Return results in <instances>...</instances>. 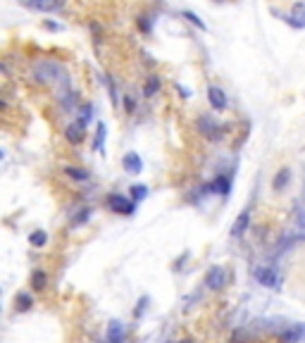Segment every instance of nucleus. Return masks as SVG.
<instances>
[{
    "label": "nucleus",
    "instance_id": "nucleus-1",
    "mask_svg": "<svg viewBox=\"0 0 305 343\" xmlns=\"http://www.w3.org/2000/svg\"><path fill=\"white\" fill-rule=\"evenodd\" d=\"M31 76L41 86H57V93L70 91L72 83L70 72L64 69L62 62L57 60H34L31 62Z\"/></svg>",
    "mask_w": 305,
    "mask_h": 343
},
{
    "label": "nucleus",
    "instance_id": "nucleus-2",
    "mask_svg": "<svg viewBox=\"0 0 305 343\" xmlns=\"http://www.w3.org/2000/svg\"><path fill=\"white\" fill-rule=\"evenodd\" d=\"M255 282L265 288L279 291L281 284H284V274L277 267H255Z\"/></svg>",
    "mask_w": 305,
    "mask_h": 343
},
{
    "label": "nucleus",
    "instance_id": "nucleus-3",
    "mask_svg": "<svg viewBox=\"0 0 305 343\" xmlns=\"http://www.w3.org/2000/svg\"><path fill=\"white\" fill-rule=\"evenodd\" d=\"M195 126H198V134H203V136L210 138V141H220V138L224 136V126L217 122L215 117H210V115H201V117H198Z\"/></svg>",
    "mask_w": 305,
    "mask_h": 343
},
{
    "label": "nucleus",
    "instance_id": "nucleus-4",
    "mask_svg": "<svg viewBox=\"0 0 305 343\" xmlns=\"http://www.w3.org/2000/svg\"><path fill=\"white\" fill-rule=\"evenodd\" d=\"M107 205H110L112 212L126 215V217L136 212V200L126 198V196H122V193H110V196H107Z\"/></svg>",
    "mask_w": 305,
    "mask_h": 343
},
{
    "label": "nucleus",
    "instance_id": "nucleus-5",
    "mask_svg": "<svg viewBox=\"0 0 305 343\" xmlns=\"http://www.w3.org/2000/svg\"><path fill=\"white\" fill-rule=\"evenodd\" d=\"M274 14H279L277 10H274ZM281 19L289 24V27L293 29H305V0H298V3H293L291 12L289 14H279Z\"/></svg>",
    "mask_w": 305,
    "mask_h": 343
},
{
    "label": "nucleus",
    "instance_id": "nucleus-6",
    "mask_svg": "<svg viewBox=\"0 0 305 343\" xmlns=\"http://www.w3.org/2000/svg\"><path fill=\"white\" fill-rule=\"evenodd\" d=\"M208 103L210 108L215 112H224L229 108V98L227 93H224L222 86H217V83H210L208 86Z\"/></svg>",
    "mask_w": 305,
    "mask_h": 343
},
{
    "label": "nucleus",
    "instance_id": "nucleus-7",
    "mask_svg": "<svg viewBox=\"0 0 305 343\" xmlns=\"http://www.w3.org/2000/svg\"><path fill=\"white\" fill-rule=\"evenodd\" d=\"M205 286L210 291H222L227 286V269L220 267V265H212L208 269V274H205Z\"/></svg>",
    "mask_w": 305,
    "mask_h": 343
},
{
    "label": "nucleus",
    "instance_id": "nucleus-8",
    "mask_svg": "<svg viewBox=\"0 0 305 343\" xmlns=\"http://www.w3.org/2000/svg\"><path fill=\"white\" fill-rule=\"evenodd\" d=\"M21 3L36 12H60L64 7V0H21Z\"/></svg>",
    "mask_w": 305,
    "mask_h": 343
},
{
    "label": "nucleus",
    "instance_id": "nucleus-9",
    "mask_svg": "<svg viewBox=\"0 0 305 343\" xmlns=\"http://www.w3.org/2000/svg\"><path fill=\"white\" fill-rule=\"evenodd\" d=\"M281 343H300L305 341V324L303 322H296V324H289L281 334H279Z\"/></svg>",
    "mask_w": 305,
    "mask_h": 343
},
{
    "label": "nucleus",
    "instance_id": "nucleus-10",
    "mask_svg": "<svg viewBox=\"0 0 305 343\" xmlns=\"http://www.w3.org/2000/svg\"><path fill=\"white\" fill-rule=\"evenodd\" d=\"M122 169L126 172V174H141L143 172V160H141L139 153H126L124 158H122Z\"/></svg>",
    "mask_w": 305,
    "mask_h": 343
},
{
    "label": "nucleus",
    "instance_id": "nucleus-11",
    "mask_svg": "<svg viewBox=\"0 0 305 343\" xmlns=\"http://www.w3.org/2000/svg\"><path fill=\"white\" fill-rule=\"evenodd\" d=\"M248 227H250V207H246V210L234 220V224H231V236H234V239H241L243 233L248 231Z\"/></svg>",
    "mask_w": 305,
    "mask_h": 343
},
{
    "label": "nucleus",
    "instance_id": "nucleus-12",
    "mask_svg": "<svg viewBox=\"0 0 305 343\" xmlns=\"http://www.w3.org/2000/svg\"><path fill=\"white\" fill-rule=\"evenodd\" d=\"M205 193H220V196H229V193H231V181H229L224 174H220L215 181H210V184L205 186Z\"/></svg>",
    "mask_w": 305,
    "mask_h": 343
},
{
    "label": "nucleus",
    "instance_id": "nucleus-13",
    "mask_svg": "<svg viewBox=\"0 0 305 343\" xmlns=\"http://www.w3.org/2000/svg\"><path fill=\"white\" fill-rule=\"evenodd\" d=\"M289 184H291V169H289V167H281V169H277V174H274V179H272V191L281 193Z\"/></svg>",
    "mask_w": 305,
    "mask_h": 343
},
{
    "label": "nucleus",
    "instance_id": "nucleus-14",
    "mask_svg": "<svg viewBox=\"0 0 305 343\" xmlns=\"http://www.w3.org/2000/svg\"><path fill=\"white\" fill-rule=\"evenodd\" d=\"M64 138H67L70 143H81L83 138H86V126H83V124H79V122L70 124V126L64 129Z\"/></svg>",
    "mask_w": 305,
    "mask_h": 343
},
{
    "label": "nucleus",
    "instance_id": "nucleus-15",
    "mask_svg": "<svg viewBox=\"0 0 305 343\" xmlns=\"http://www.w3.org/2000/svg\"><path fill=\"white\" fill-rule=\"evenodd\" d=\"M160 91H162V79H160V74H150L146 79V83H143V98L158 96Z\"/></svg>",
    "mask_w": 305,
    "mask_h": 343
},
{
    "label": "nucleus",
    "instance_id": "nucleus-16",
    "mask_svg": "<svg viewBox=\"0 0 305 343\" xmlns=\"http://www.w3.org/2000/svg\"><path fill=\"white\" fill-rule=\"evenodd\" d=\"M107 341H110V343H122V341H124V324L119 322V319L110 322V327H107Z\"/></svg>",
    "mask_w": 305,
    "mask_h": 343
},
{
    "label": "nucleus",
    "instance_id": "nucleus-17",
    "mask_svg": "<svg viewBox=\"0 0 305 343\" xmlns=\"http://www.w3.org/2000/svg\"><path fill=\"white\" fill-rule=\"evenodd\" d=\"M105 138H107V126H105V122H98L96 138H93V151L96 153H105Z\"/></svg>",
    "mask_w": 305,
    "mask_h": 343
},
{
    "label": "nucleus",
    "instance_id": "nucleus-18",
    "mask_svg": "<svg viewBox=\"0 0 305 343\" xmlns=\"http://www.w3.org/2000/svg\"><path fill=\"white\" fill-rule=\"evenodd\" d=\"M64 174L74 181H89L91 179V172H86L83 167H76V165H67L64 167Z\"/></svg>",
    "mask_w": 305,
    "mask_h": 343
},
{
    "label": "nucleus",
    "instance_id": "nucleus-19",
    "mask_svg": "<svg viewBox=\"0 0 305 343\" xmlns=\"http://www.w3.org/2000/svg\"><path fill=\"white\" fill-rule=\"evenodd\" d=\"M181 17H184V19H186L188 24H193V27L198 29V31H208V24H205V22H203L195 12H191V10H181Z\"/></svg>",
    "mask_w": 305,
    "mask_h": 343
},
{
    "label": "nucleus",
    "instance_id": "nucleus-20",
    "mask_svg": "<svg viewBox=\"0 0 305 343\" xmlns=\"http://www.w3.org/2000/svg\"><path fill=\"white\" fill-rule=\"evenodd\" d=\"M76 115H79V119H76V122L83 124V126H89L91 119H93V103H83L81 108H79V112H76Z\"/></svg>",
    "mask_w": 305,
    "mask_h": 343
},
{
    "label": "nucleus",
    "instance_id": "nucleus-21",
    "mask_svg": "<svg viewBox=\"0 0 305 343\" xmlns=\"http://www.w3.org/2000/svg\"><path fill=\"white\" fill-rule=\"evenodd\" d=\"M29 243L34 248H43L46 243H48V233L43 231V229H36V231L29 233Z\"/></svg>",
    "mask_w": 305,
    "mask_h": 343
},
{
    "label": "nucleus",
    "instance_id": "nucleus-22",
    "mask_svg": "<svg viewBox=\"0 0 305 343\" xmlns=\"http://www.w3.org/2000/svg\"><path fill=\"white\" fill-rule=\"evenodd\" d=\"M129 196H132V200H136V203L146 200L148 198V186L146 184H134L132 188H129Z\"/></svg>",
    "mask_w": 305,
    "mask_h": 343
},
{
    "label": "nucleus",
    "instance_id": "nucleus-23",
    "mask_svg": "<svg viewBox=\"0 0 305 343\" xmlns=\"http://www.w3.org/2000/svg\"><path fill=\"white\" fill-rule=\"evenodd\" d=\"M46 284H48V276H46V272H43V269L34 272V276H31V288H34V291H41V288H46Z\"/></svg>",
    "mask_w": 305,
    "mask_h": 343
},
{
    "label": "nucleus",
    "instance_id": "nucleus-24",
    "mask_svg": "<svg viewBox=\"0 0 305 343\" xmlns=\"http://www.w3.org/2000/svg\"><path fill=\"white\" fill-rule=\"evenodd\" d=\"M136 24H139L141 34H150V31H152V19L148 17V14H141L139 19H136Z\"/></svg>",
    "mask_w": 305,
    "mask_h": 343
},
{
    "label": "nucleus",
    "instance_id": "nucleus-25",
    "mask_svg": "<svg viewBox=\"0 0 305 343\" xmlns=\"http://www.w3.org/2000/svg\"><path fill=\"white\" fill-rule=\"evenodd\" d=\"M31 305H34V298H31L29 293H19V295H17V310H21V312H24V310H29Z\"/></svg>",
    "mask_w": 305,
    "mask_h": 343
},
{
    "label": "nucleus",
    "instance_id": "nucleus-26",
    "mask_svg": "<svg viewBox=\"0 0 305 343\" xmlns=\"http://www.w3.org/2000/svg\"><path fill=\"white\" fill-rule=\"evenodd\" d=\"M107 89H110V100H112V105L117 108V105H119V91H117V83L112 81L110 76H107Z\"/></svg>",
    "mask_w": 305,
    "mask_h": 343
},
{
    "label": "nucleus",
    "instance_id": "nucleus-27",
    "mask_svg": "<svg viewBox=\"0 0 305 343\" xmlns=\"http://www.w3.org/2000/svg\"><path fill=\"white\" fill-rule=\"evenodd\" d=\"M146 308H148V295H141V298H139V305H136V310H134V317H143Z\"/></svg>",
    "mask_w": 305,
    "mask_h": 343
},
{
    "label": "nucleus",
    "instance_id": "nucleus-28",
    "mask_svg": "<svg viewBox=\"0 0 305 343\" xmlns=\"http://www.w3.org/2000/svg\"><path fill=\"white\" fill-rule=\"evenodd\" d=\"M124 110H126V115H134V112H136V100H134V96H124Z\"/></svg>",
    "mask_w": 305,
    "mask_h": 343
},
{
    "label": "nucleus",
    "instance_id": "nucleus-29",
    "mask_svg": "<svg viewBox=\"0 0 305 343\" xmlns=\"http://www.w3.org/2000/svg\"><path fill=\"white\" fill-rule=\"evenodd\" d=\"M43 27L48 31H62V24H57V22H43Z\"/></svg>",
    "mask_w": 305,
    "mask_h": 343
},
{
    "label": "nucleus",
    "instance_id": "nucleus-30",
    "mask_svg": "<svg viewBox=\"0 0 305 343\" xmlns=\"http://www.w3.org/2000/svg\"><path fill=\"white\" fill-rule=\"evenodd\" d=\"M89 215H91V210H89V207H83V212L79 215V217H74V224H81V222H86V220H89Z\"/></svg>",
    "mask_w": 305,
    "mask_h": 343
},
{
    "label": "nucleus",
    "instance_id": "nucleus-31",
    "mask_svg": "<svg viewBox=\"0 0 305 343\" xmlns=\"http://www.w3.org/2000/svg\"><path fill=\"white\" fill-rule=\"evenodd\" d=\"M177 91L181 93V98H191V96H193V91L186 89V86H181V83H177Z\"/></svg>",
    "mask_w": 305,
    "mask_h": 343
},
{
    "label": "nucleus",
    "instance_id": "nucleus-32",
    "mask_svg": "<svg viewBox=\"0 0 305 343\" xmlns=\"http://www.w3.org/2000/svg\"><path fill=\"white\" fill-rule=\"evenodd\" d=\"M179 343H193V338H184V341H179Z\"/></svg>",
    "mask_w": 305,
    "mask_h": 343
},
{
    "label": "nucleus",
    "instance_id": "nucleus-33",
    "mask_svg": "<svg viewBox=\"0 0 305 343\" xmlns=\"http://www.w3.org/2000/svg\"><path fill=\"white\" fill-rule=\"evenodd\" d=\"M165 343H172V341H165Z\"/></svg>",
    "mask_w": 305,
    "mask_h": 343
},
{
    "label": "nucleus",
    "instance_id": "nucleus-34",
    "mask_svg": "<svg viewBox=\"0 0 305 343\" xmlns=\"http://www.w3.org/2000/svg\"><path fill=\"white\" fill-rule=\"evenodd\" d=\"M217 3H222V0H217Z\"/></svg>",
    "mask_w": 305,
    "mask_h": 343
},
{
    "label": "nucleus",
    "instance_id": "nucleus-35",
    "mask_svg": "<svg viewBox=\"0 0 305 343\" xmlns=\"http://www.w3.org/2000/svg\"><path fill=\"white\" fill-rule=\"evenodd\" d=\"M107 343H110V341H107Z\"/></svg>",
    "mask_w": 305,
    "mask_h": 343
}]
</instances>
